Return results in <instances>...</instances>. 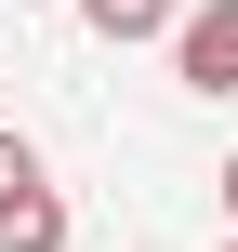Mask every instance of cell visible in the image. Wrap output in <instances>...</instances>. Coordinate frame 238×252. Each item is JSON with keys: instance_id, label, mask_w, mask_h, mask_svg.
<instances>
[{"instance_id": "cell-2", "label": "cell", "mask_w": 238, "mask_h": 252, "mask_svg": "<svg viewBox=\"0 0 238 252\" xmlns=\"http://www.w3.org/2000/svg\"><path fill=\"white\" fill-rule=\"evenodd\" d=\"M66 13H79L106 53H132V40H172V27H185V0H66Z\"/></svg>"}, {"instance_id": "cell-1", "label": "cell", "mask_w": 238, "mask_h": 252, "mask_svg": "<svg viewBox=\"0 0 238 252\" xmlns=\"http://www.w3.org/2000/svg\"><path fill=\"white\" fill-rule=\"evenodd\" d=\"M172 80H185V93H238V0H185V27H172Z\"/></svg>"}, {"instance_id": "cell-5", "label": "cell", "mask_w": 238, "mask_h": 252, "mask_svg": "<svg viewBox=\"0 0 238 252\" xmlns=\"http://www.w3.org/2000/svg\"><path fill=\"white\" fill-rule=\"evenodd\" d=\"M225 239H238V146H225Z\"/></svg>"}, {"instance_id": "cell-6", "label": "cell", "mask_w": 238, "mask_h": 252, "mask_svg": "<svg viewBox=\"0 0 238 252\" xmlns=\"http://www.w3.org/2000/svg\"><path fill=\"white\" fill-rule=\"evenodd\" d=\"M212 252H238V239H212Z\"/></svg>"}, {"instance_id": "cell-3", "label": "cell", "mask_w": 238, "mask_h": 252, "mask_svg": "<svg viewBox=\"0 0 238 252\" xmlns=\"http://www.w3.org/2000/svg\"><path fill=\"white\" fill-rule=\"evenodd\" d=\"M40 199H53L40 146H26V133H0V226H13V213H40Z\"/></svg>"}, {"instance_id": "cell-4", "label": "cell", "mask_w": 238, "mask_h": 252, "mask_svg": "<svg viewBox=\"0 0 238 252\" xmlns=\"http://www.w3.org/2000/svg\"><path fill=\"white\" fill-rule=\"evenodd\" d=\"M0 252H66V186H53L40 213H13V226H0Z\"/></svg>"}]
</instances>
